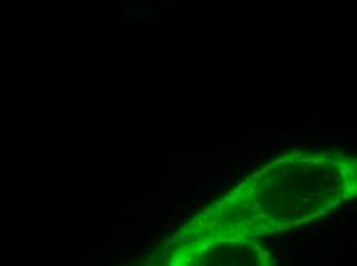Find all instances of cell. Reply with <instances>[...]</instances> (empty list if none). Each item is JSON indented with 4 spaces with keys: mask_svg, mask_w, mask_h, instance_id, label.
Segmentation results:
<instances>
[]
</instances>
